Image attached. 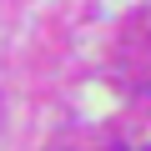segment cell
Instances as JSON below:
<instances>
[]
</instances>
